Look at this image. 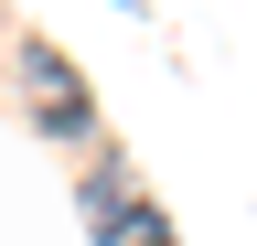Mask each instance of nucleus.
I'll list each match as a JSON object with an SVG mask.
<instances>
[{"instance_id": "2", "label": "nucleus", "mask_w": 257, "mask_h": 246, "mask_svg": "<svg viewBox=\"0 0 257 246\" xmlns=\"http://www.w3.org/2000/svg\"><path fill=\"white\" fill-rule=\"evenodd\" d=\"M128 214H140V203H128V171H96V182H86V225H96V235H118Z\"/></svg>"}, {"instance_id": "1", "label": "nucleus", "mask_w": 257, "mask_h": 246, "mask_svg": "<svg viewBox=\"0 0 257 246\" xmlns=\"http://www.w3.org/2000/svg\"><path fill=\"white\" fill-rule=\"evenodd\" d=\"M32 107H43V129H54V139H75L86 118H96V107H86V86H75V65H64V54H43V43H32Z\"/></svg>"}]
</instances>
